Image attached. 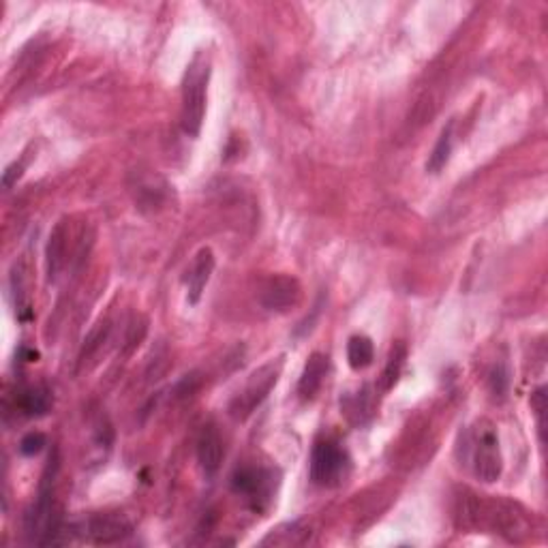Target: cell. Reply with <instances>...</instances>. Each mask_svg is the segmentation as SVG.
I'll return each mask as SVG.
<instances>
[{"mask_svg": "<svg viewBox=\"0 0 548 548\" xmlns=\"http://www.w3.org/2000/svg\"><path fill=\"white\" fill-rule=\"evenodd\" d=\"M210 79V61L204 52H198L189 62L183 82V131L191 137H198L204 125L206 114V90Z\"/></svg>", "mask_w": 548, "mask_h": 548, "instance_id": "1", "label": "cell"}, {"mask_svg": "<svg viewBox=\"0 0 548 548\" xmlns=\"http://www.w3.org/2000/svg\"><path fill=\"white\" fill-rule=\"evenodd\" d=\"M281 373V364H270L262 366L259 371H255L251 375V380L247 381V386L233 397V401L230 403V413L232 418L236 420H247L251 413L264 403V398L270 395V390L276 386V380H279Z\"/></svg>", "mask_w": 548, "mask_h": 548, "instance_id": "2", "label": "cell"}, {"mask_svg": "<svg viewBox=\"0 0 548 548\" xmlns=\"http://www.w3.org/2000/svg\"><path fill=\"white\" fill-rule=\"evenodd\" d=\"M471 444V465L478 480L487 484L497 482L503 471V459L502 450H499L497 433H495L493 427H480L473 433Z\"/></svg>", "mask_w": 548, "mask_h": 548, "instance_id": "3", "label": "cell"}, {"mask_svg": "<svg viewBox=\"0 0 548 548\" xmlns=\"http://www.w3.org/2000/svg\"><path fill=\"white\" fill-rule=\"evenodd\" d=\"M348 470V454L334 441H322L311 456V480L317 487H332Z\"/></svg>", "mask_w": 548, "mask_h": 548, "instance_id": "4", "label": "cell"}, {"mask_svg": "<svg viewBox=\"0 0 548 548\" xmlns=\"http://www.w3.org/2000/svg\"><path fill=\"white\" fill-rule=\"evenodd\" d=\"M302 290L300 283L291 276L279 274V276H270L266 281L262 291H259V302L266 311L273 313H287L291 308L300 305Z\"/></svg>", "mask_w": 548, "mask_h": 548, "instance_id": "5", "label": "cell"}, {"mask_svg": "<svg viewBox=\"0 0 548 548\" xmlns=\"http://www.w3.org/2000/svg\"><path fill=\"white\" fill-rule=\"evenodd\" d=\"M93 544H116L127 536H131V525L125 516L116 514H99L88 519L79 531Z\"/></svg>", "mask_w": 548, "mask_h": 548, "instance_id": "6", "label": "cell"}, {"mask_svg": "<svg viewBox=\"0 0 548 548\" xmlns=\"http://www.w3.org/2000/svg\"><path fill=\"white\" fill-rule=\"evenodd\" d=\"M232 488L253 499L255 508H258V502L268 499L270 493H273V473L266 470H255V467H242V470L233 473Z\"/></svg>", "mask_w": 548, "mask_h": 548, "instance_id": "7", "label": "cell"}, {"mask_svg": "<svg viewBox=\"0 0 548 548\" xmlns=\"http://www.w3.org/2000/svg\"><path fill=\"white\" fill-rule=\"evenodd\" d=\"M223 456H225V448H223V439L219 430L215 427H204L198 438V462L201 471L206 476H215L219 471Z\"/></svg>", "mask_w": 548, "mask_h": 548, "instance_id": "8", "label": "cell"}, {"mask_svg": "<svg viewBox=\"0 0 548 548\" xmlns=\"http://www.w3.org/2000/svg\"><path fill=\"white\" fill-rule=\"evenodd\" d=\"M67 242H69V230L65 221H58L54 230L50 233V241L45 247V274L47 281H54L61 274V270L65 268L67 262Z\"/></svg>", "mask_w": 548, "mask_h": 548, "instance_id": "9", "label": "cell"}, {"mask_svg": "<svg viewBox=\"0 0 548 548\" xmlns=\"http://www.w3.org/2000/svg\"><path fill=\"white\" fill-rule=\"evenodd\" d=\"M328 356L319 354V351L307 360L305 371H302L300 381H298V395H300L302 401H311V398L317 397L319 388H322L328 375Z\"/></svg>", "mask_w": 548, "mask_h": 548, "instance_id": "10", "label": "cell"}, {"mask_svg": "<svg viewBox=\"0 0 548 548\" xmlns=\"http://www.w3.org/2000/svg\"><path fill=\"white\" fill-rule=\"evenodd\" d=\"M212 270H215V255H212L210 249H201L195 258L193 266H191L189 276H187V285H189V302L191 305H198L201 294H204L206 285H209Z\"/></svg>", "mask_w": 548, "mask_h": 548, "instance_id": "11", "label": "cell"}, {"mask_svg": "<svg viewBox=\"0 0 548 548\" xmlns=\"http://www.w3.org/2000/svg\"><path fill=\"white\" fill-rule=\"evenodd\" d=\"M50 405H52V397L50 392H47V388L44 386L29 388V390H24L22 397H20V409H22L24 416L29 418L45 416Z\"/></svg>", "mask_w": 548, "mask_h": 548, "instance_id": "12", "label": "cell"}, {"mask_svg": "<svg viewBox=\"0 0 548 548\" xmlns=\"http://www.w3.org/2000/svg\"><path fill=\"white\" fill-rule=\"evenodd\" d=\"M452 142H454V120H450L448 127L441 131L439 140L438 143H435L433 152H430L429 163H427V169L430 174H438L446 168V163H448L450 152H452Z\"/></svg>", "mask_w": 548, "mask_h": 548, "instance_id": "13", "label": "cell"}, {"mask_svg": "<svg viewBox=\"0 0 548 548\" xmlns=\"http://www.w3.org/2000/svg\"><path fill=\"white\" fill-rule=\"evenodd\" d=\"M373 356H375L373 340H371L369 337H362V334H358V337L349 339L348 362H349L351 369H354V371L366 369V366L373 362Z\"/></svg>", "mask_w": 548, "mask_h": 548, "instance_id": "14", "label": "cell"}, {"mask_svg": "<svg viewBox=\"0 0 548 548\" xmlns=\"http://www.w3.org/2000/svg\"><path fill=\"white\" fill-rule=\"evenodd\" d=\"M405 360H407L405 345L397 343L395 348L390 349V356H388V362H386V369H384V373H381V390H390V388H395L398 377H401V373H403Z\"/></svg>", "mask_w": 548, "mask_h": 548, "instance_id": "15", "label": "cell"}, {"mask_svg": "<svg viewBox=\"0 0 548 548\" xmlns=\"http://www.w3.org/2000/svg\"><path fill=\"white\" fill-rule=\"evenodd\" d=\"M108 332H110L108 323H99V326L88 334V339L84 340L82 354H79V362H86L90 356L97 354L99 348H101V343H105V339H108Z\"/></svg>", "mask_w": 548, "mask_h": 548, "instance_id": "16", "label": "cell"}, {"mask_svg": "<svg viewBox=\"0 0 548 548\" xmlns=\"http://www.w3.org/2000/svg\"><path fill=\"white\" fill-rule=\"evenodd\" d=\"M510 386V373H508V366L505 364H497L491 371V375H488V388H491V395L502 398L505 392H508Z\"/></svg>", "mask_w": 548, "mask_h": 548, "instance_id": "17", "label": "cell"}, {"mask_svg": "<svg viewBox=\"0 0 548 548\" xmlns=\"http://www.w3.org/2000/svg\"><path fill=\"white\" fill-rule=\"evenodd\" d=\"M45 444H47L45 435L35 430V433H29L22 441H20V452H22L24 456H35L45 448Z\"/></svg>", "mask_w": 548, "mask_h": 548, "instance_id": "18", "label": "cell"}, {"mask_svg": "<svg viewBox=\"0 0 548 548\" xmlns=\"http://www.w3.org/2000/svg\"><path fill=\"white\" fill-rule=\"evenodd\" d=\"M22 169H24V165H22V163L9 165V168L4 169V174H3V187H4V189L12 187L15 180H18L20 176H22Z\"/></svg>", "mask_w": 548, "mask_h": 548, "instance_id": "19", "label": "cell"}, {"mask_svg": "<svg viewBox=\"0 0 548 548\" xmlns=\"http://www.w3.org/2000/svg\"><path fill=\"white\" fill-rule=\"evenodd\" d=\"M531 403H534L537 418L544 416V412H546V390H544V388H540V390H537L536 395L531 397Z\"/></svg>", "mask_w": 548, "mask_h": 548, "instance_id": "20", "label": "cell"}]
</instances>
